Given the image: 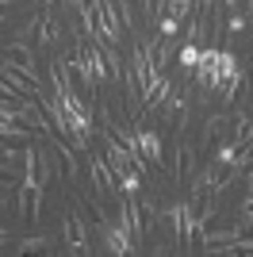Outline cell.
I'll list each match as a JSON object with an SVG mask.
<instances>
[{
	"label": "cell",
	"mask_w": 253,
	"mask_h": 257,
	"mask_svg": "<svg viewBox=\"0 0 253 257\" xmlns=\"http://www.w3.org/2000/svg\"><path fill=\"white\" fill-rule=\"evenodd\" d=\"M46 242H50V238H23L20 249H46Z\"/></svg>",
	"instance_id": "cell-10"
},
{
	"label": "cell",
	"mask_w": 253,
	"mask_h": 257,
	"mask_svg": "<svg viewBox=\"0 0 253 257\" xmlns=\"http://www.w3.org/2000/svg\"><path fill=\"white\" fill-rule=\"evenodd\" d=\"M158 31H161V39H173V35L180 31V20H177V16H169V12H161V20H158Z\"/></svg>",
	"instance_id": "cell-6"
},
{
	"label": "cell",
	"mask_w": 253,
	"mask_h": 257,
	"mask_svg": "<svg viewBox=\"0 0 253 257\" xmlns=\"http://www.w3.org/2000/svg\"><path fill=\"white\" fill-rule=\"evenodd\" d=\"M242 27H245V16H242V12H230V23H226V35H242Z\"/></svg>",
	"instance_id": "cell-8"
},
{
	"label": "cell",
	"mask_w": 253,
	"mask_h": 257,
	"mask_svg": "<svg viewBox=\"0 0 253 257\" xmlns=\"http://www.w3.org/2000/svg\"><path fill=\"white\" fill-rule=\"evenodd\" d=\"M238 150H242V146H238V142H222V146H219V150H215V165H230V161L234 158H238Z\"/></svg>",
	"instance_id": "cell-5"
},
{
	"label": "cell",
	"mask_w": 253,
	"mask_h": 257,
	"mask_svg": "<svg viewBox=\"0 0 253 257\" xmlns=\"http://www.w3.org/2000/svg\"><path fill=\"white\" fill-rule=\"evenodd\" d=\"M100 35H104L111 46L123 43V20H119V12L111 0H100Z\"/></svg>",
	"instance_id": "cell-2"
},
{
	"label": "cell",
	"mask_w": 253,
	"mask_h": 257,
	"mask_svg": "<svg viewBox=\"0 0 253 257\" xmlns=\"http://www.w3.org/2000/svg\"><path fill=\"white\" fill-rule=\"evenodd\" d=\"M200 50H203V46H200V43H192V39L180 46V58H177V62L184 65V73H192V69L200 65Z\"/></svg>",
	"instance_id": "cell-4"
},
{
	"label": "cell",
	"mask_w": 253,
	"mask_h": 257,
	"mask_svg": "<svg viewBox=\"0 0 253 257\" xmlns=\"http://www.w3.org/2000/svg\"><path fill=\"white\" fill-rule=\"evenodd\" d=\"M249 12H253V0H249Z\"/></svg>",
	"instance_id": "cell-11"
},
{
	"label": "cell",
	"mask_w": 253,
	"mask_h": 257,
	"mask_svg": "<svg viewBox=\"0 0 253 257\" xmlns=\"http://www.w3.org/2000/svg\"><path fill=\"white\" fill-rule=\"evenodd\" d=\"M96 234H100V242H104L111 253H135V249H138L135 242H131V238L111 223V219H96Z\"/></svg>",
	"instance_id": "cell-1"
},
{
	"label": "cell",
	"mask_w": 253,
	"mask_h": 257,
	"mask_svg": "<svg viewBox=\"0 0 253 257\" xmlns=\"http://www.w3.org/2000/svg\"><path fill=\"white\" fill-rule=\"evenodd\" d=\"M242 223H245V226H253V192L242 200Z\"/></svg>",
	"instance_id": "cell-9"
},
{
	"label": "cell",
	"mask_w": 253,
	"mask_h": 257,
	"mask_svg": "<svg viewBox=\"0 0 253 257\" xmlns=\"http://www.w3.org/2000/svg\"><path fill=\"white\" fill-rule=\"evenodd\" d=\"M192 12H196V0H169V16H177V20H188Z\"/></svg>",
	"instance_id": "cell-7"
},
{
	"label": "cell",
	"mask_w": 253,
	"mask_h": 257,
	"mask_svg": "<svg viewBox=\"0 0 253 257\" xmlns=\"http://www.w3.org/2000/svg\"><path fill=\"white\" fill-rule=\"evenodd\" d=\"M135 135H138V150H142V158H146L150 165H161V161H165L161 135H158V131H150V127H142V123H135Z\"/></svg>",
	"instance_id": "cell-3"
}]
</instances>
